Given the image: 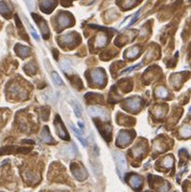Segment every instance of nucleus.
<instances>
[{
    "mask_svg": "<svg viewBox=\"0 0 191 192\" xmlns=\"http://www.w3.org/2000/svg\"><path fill=\"white\" fill-rule=\"evenodd\" d=\"M71 172L78 180H85L87 178V172L85 171V169L82 167L81 165L76 164V163L71 164Z\"/></svg>",
    "mask_w": 191,
    "mask_h": 192,
    "instance_id": "obj_1",
    "label": "nucleus"
},
{
    "mask_svg": "<svg viewBox=\"0 0 191 192\" xmlns=\"http://www.w3.org/2000/svg\"><path fill=\"white\" fill-rule=\"evenodd\" d=\"M114 156H115V161H116V164H117L118 170L122 173L127 167L126 159H124V155L120 153H114Z\"/></svg>",
    "mask_w": 191,
    "mask_h": 192,
    "instance_id": "obj_2",
    "label": "nucleus"
},
{
    "mask_svg": "<svg viewBox=\"0 0 191 192\" xmlns=\"http://www.w3.org/2000/svg\"><path fill=\"white\" fill-rule=\"evenodd\" d=\"M88 113L90 114L94 117H102V118H106V113L105 111H103L102 109L97 106H90L88 109Z\"/></svg>",
    "mask_w": 191,
    "mask_h": 192,
    "instance_id": "obj_3",
    "label": "nucleus"
},
{
    "mask_svg": "<svg viewBox=\"0 0 191 192\" xmlns=\"http://www.w3.org/2000/svg\"><path fill=\"white\" fill-rule=\"evenodd\" d=\"M55 129L56 131H57L58 135H59L61 139L63 140H68V135L67 133H66L65 129H63V127H62L61 125V121H59V118H56V120H55Z\"/></svg>",
    "mask_w": 191,
    "mask_h": 192,
    "instance_id": "obj_4",
    "label": "nucleus"
},
{
    "mask_svg": "<svg viewBox=\"0 0 191 192\" xmlns=\"http://www.w3.org/2000/svg\"><path fill=\"white\" fill-rule=\"evenodd\" d=\"M71 129H72V131L74 132V134L76 135V137L78 139V141L81 142L82 145H83V146H86V145H87V142H86L85 137H84L82 130H81V129H78V128H76L74 125H71Z\"/></svg>",
    "mask_w": 191,
    "mask_h": 192,
    "instance_id": "obj_5",
    "label": "nucleus"
},
{
    "mask_svg": "<svg viewBox=\"0 0 191 192\" xmlns=\"http://www.w3.org/2000/svg\"><path fill=\"white\" fill-rule=\"evenodd\" d=\"M129 141H130L129 133H127V132L122 131V132H120L119 134H118V136H117V145L124 146V145H126L127 143H129Z\"/></svg>",
    "mask_w": 191,
    "mask_h": 192,
    "instance_id": "obj_6",
    "label": "nucleus"
},
{
    "mask_svg": "<svg viewBox=\"0 0 191 192\" xmlns=\"http://www.w3.org/2000/svg\"><path fill=\"white\" fill-rule=\"evenodd\" d=\"M126 104L129 109L135 111V109H138L141 106V99L140 98H132V99L127 100Z\"/></svg>",
    "mask_w": 191,
    "mask_h": 192,
    "instance_id": "obj_7",
    "label": "nucleus"
},
{
    "mask_svg": "<svg viewBox=\"0 0 191 192\" xmlns=\"http://www.w3.org/2000/svg\"><path fill=\"white\" fill-rule=\"evenodd\" d=\"M91 77L94 83H97V84H102L104 81V75L100 70H94V71H92Z\"/></svg>",
    "mask_w": 191,
    "mask_h": 192,
    "instance_id": "obj_8",
    "label": "nucleus"
},
{
    "mask_svg": "<svg viewBox=\"0 0 191 192\" xmlns=\"http://www.w3.org/2000/svg\"><path fill=\"white\" fill-rule=\"evenodd\" d=\"M129 183L131 185V187H133L134 189H138V188H140L142 186V179L138 175H132L130 176Z\"/></svg>",
    "mask_w": 191,
    "mask_h": 192,
    "instance_id": "obj_9",
    "label": "nucleus"
},
{
    "mask_svg": "<svg viewBox=\"0 0 191 192\" xmlns=\"http://www.w3.org/2000/svg\"><path fill=\"white\" fill-rule=\"evenodd\" d=\"M54 5H55L54 0H41V9L44 10L46 13L51 9H53Z\"/></svg>",
    "mask_w": 191,
    "mask_h": 192,
    "instance_id": "obj_10",
    "label": "nucleus"
},
{
    "mask_svg": "<svg viewBox=\"0 0 191 192\" xmlns=\"http://www.w3.org/2000/svg\"><path fill=\"white\" fill-rule=\"evenodd\" d=\"M15 52H16L21 57H26V56L29 55L30 51L27 46H24V45H16V47H15Z\"/></svg>",
    "mask_w": 191,
    "mask_h": 192,
    "instance_id": "obj_11",
    "label": "nucleus"
},
{
    "mask_svg": "<svg viewBox=\"0 0 191 192\" xmlns=\"http://www.w3.org/2000/svg\"><path fill=\"white\" fill-rule=\"evenodd\" d=\"M106 41H107L106 35H104V33H100V35L97 37V39H96V46H98V47L104 46V45L106 44Z\"/></svg>",
    "mask_w": 191,
    "mask_h": 192,
    "instance_id": "obj_12",
    "label": "nucleus"
},
{
    "mask_svg": "<svg viewBox=\"0 0 191 192\" xmlns=\"http://www.w3.org/2000/svg\"><path fill=\"white\" fill-rule=\"evenodd\" d=\"M60 68L65 72H71L72 71V63L68 59H62L60 61Z\"/></svg>",
    "mask_w": 191,
    "mask_h": 192,
    "instance_id": "obj_13",
    "label": "nucleus"
},
{
    "mask_svg": "<svg viewBox=\"0 0 191 192\" xmlns=\"http://www.w3.org/2000/svg\"><path fill=\"white\" fill-rule=\"evenodd\" d=\"M58 22H59V25L61 26V27H67L70 24V19L66 14H61V15L58 17Z\"/></svg>",
    "mask_w": 191,
    "mask_h": 192,
    "instance_id": "obj_14",
    "label": "nucleus"
},
{
    "mask_svg": "<svg viewBox=\"0 0 191 192\" xmlns=\"http://www.w3.org/2000/svg\"><path fill=\"white\" fill-rule=\"evenodd\" d=\"M10 93L14 96H21L24 93V90L19 85H12L11 87H10Z\"/></svg>",
    "mask_w": 191,
    "mask_h": 192,
    "instance_id": "obj_15",
    "label": "nucleus"
},
{
    "mask_svg": "<svg viewBox=\"0 0 191 192\" xmlns=\"http://www.w3.org/2000/svg\"><path fill=\"white\" fill-rule=\"evenodd\" d=\"M41 136H42V139H43V141L46 142V143H51V142L53 141V137L49 135V129H47V127H44L43 131H42Z\"/></svg>",
    "mask_w": 191,
    "mask_h": 192,
    "instance_id": "obj_16",
    "label": "nucleus"
},
{
    "mask_svg": "<svg viewBox=\"0 0 191 192\" xmlns=\"http://www.w3.org/2000/svg\"><path fill=\"white\" fill-rule=\"evenodd\" d=\"M52 77H53V79H54V83H55L57 86H63L65 85V83H63L62 79L60 77V75L58 74L57 72H55V71L52 72Z\"/></svg>",
    "mask_w": 191,
    "mask_h": 192,
    "instance_id": "obj_17",
    "label": "nucleus"
},
{
    "mask_svg": "<svg viewBox=\"0 0 191 192\" xmlns=\"http://www.w3.org/2000/svg\"><path fill=\"white\" fill-rule=\"evenodd\" d=\"M0 14H2L5 17L10 15V8L5 2H0Z\"/></svg>",
    "mask_w": 191,
    "mask_h": 192,
    "instance_id": "obj_18",
    "label": "nucleus"
},
{
    "mask_svg": "<svg viewBox=\"0 0 191 192\" xmlns=\"http://www.w3.org/2000/svg\"><path fill=\"white\" fill-rule=\"evenodd\" d=\"M72 107H73L75 115L77 116V117H82V109L81 106H80V103L76 101H73L72 102Z\"/></svg>",
    "mask_w": 191,
    "mask_h": 192,
    "instance_id": "obj_19",
    "label": "nucleus"
},
{
    "mask_svg": "<svg viewBox=\"0 0 191 192\" xmlns=\"http://www.w3.org/2000/svg\"><path fill=\"white\" fill-rule=\"evenodd\" d=\"M37 23H38V25L40 26V28H41V30H42V32H43V35L46 37V35H49V28H47L46 24L44 23V22L42 21V19H40L37 21Z\"/></svg>",
    "mask_w": 191,
    "mask_h": 192,
    "instance_id": "obj_20",
    "label": "nucleus"
},
{
    "mask_svg": "<svg viewBox=\"0 0 191 192\" xmlns=\"http://www.w3.org/2000/svg\"><path fill=\"white\" fill-rule=\"evenodd\" d=\"M61 42L65 44H72L74 42V38H73V35L72 33H69V35H66L62 37L61 39Z\"/></svg>",
    "mask_w": 191,
    "mask_h": 192,
    "instance_id": "obj_21",
    "label": "nucleus"
},
{
    "mask_svg": "<svg viewBox=\"0 0 191 192\" xmlns=\"http://www.w3.org/2000/svg\"><path fill=\"white\" fill-rule=\"evenodd\" d=\"M26 24H27V26H28V28H29V31H30V33H31V35H32L33 38H35L37 41H39L40 40V38H39V35H38V32L36 31V29L32 27V26L30 25L29 23L27 22V19H26Z\"/></svg>",
    "mask_w": 191,
    "mask_h": 192,
    "instance_id": "obj_22",
    "label": "nucleus"
},
{
    "mask_svg": "<svg viewBox=\"0 0 191 192\" xmlns=\"http://www.w3.org/2000/svg\"><path fill=\"white\" fill-rule=\"evenodd\" d=\"M156 95L160 98H165V97H168V90H166L165 88L160 87L156 90Z\"/></svg>",
    "mask_w": 191,
    "mask_h": 192,
    "instance_id": "obj_23",
    "label": "nucleus"
},
{
    "mask_svg": "<svg viewBox=\"0 0 191 192\" xmlns=\"http://www.w3.org/2000/svg\"><path fill=\"white\" fill-rule=\"evenodd\" d=\"M138 52H140V49H138V47H132V49H130L129 51L127 52V56L130 57V58H133L138 55Z\"/></svg>",
    "mask_w": 191,
    "mask_h": 192,
    "instance_id": "obj_24",
    "label": "nucleus"
},
{
    "mask_svg": "<svg viewBox=\"0 0 191 192\" xmlns=\"http://www.w3.org/2000/svg\"><path fill=\"white\" fill-rule=\"evenodd\" d=\"M63 153H67L68 156H70V157H73L74 155H75V149H74V147L73 146H67V147H65V148H63Z\"/></svg>",
    "mask_w": 191,
    "mask_h": 192,
    "instance_id": "obj_25",
    "label": "nucleus"
},
{
    "mask_svg": "<svg viewBox=\"0 0 191 192\" xmlns=\"http://www.w3.org/2000/svg\"><path fill=\"white\" fill-rule=\"evenodd\" d=\"M143 153H144V147H143V146H135L133 148V155L135 156V157L142 156Z\"/></svg>",
    "mask_w": 191,
    "mask_h": 192,
    "instance_id": "obj_26",
    "label": "nucleus"
},
{
    "mask_svg": "<svg viewBox=\"0 0 191 192\" xmlns=\"http://www.w3.org/2000/svg\"><path fill=\"white\" fill-rule=\"evenodd\" d=\"M180 133H182V135L184 137H187V136H189V135L191 134V129H190L189 127H187V126H186V127H184V128L182 129Z\"/></svg>",
    "mask_w": 191,
    "mask_h": 192,
    "instance_id": "obj_27",
    "label": "nucleus"
},
{
    "mask_svg": "<svg viewBox=\"0 0 191 192\" xmlns=\"http://www.w3.org/2000/svg\"><path fill=\"white\" fill-rule=\"evenodd\" d=\"M142 65H143V63H138V65H135V66H133V67H130V68H128V69L124 70V71L121 72V74H126V73H129V72L133 71V70H135V69H138V68H141V67H142Z\"/></svg>",
    "mask_w": 191,
    "mask_h": 192,
    "instance_id": "obj_28",
    "label": "nucleus"
},
{
    "mask_svg": "<svg viewBox=\"0 0 191 192\" xmlns=\"http://www.w3.org/2000/svg\"><path fill=\"white\" fill-rule=\"evenodd\" d=\"M25 2H26V5H27L28 9H29L30 11H33V10H35V8H36L35 0H25Z\"/></svg>",
    "mask_w": 191,
    "mask_h": 192,
    "instance_id": "obj_29",
    "label": "nucleus"
},
{
    "mask_svg": "<svg viewBox=\"0 0 191 192\" xmlns=\"http://www.w3.org/2000/svg\"><path fill=\"white\" fill-rule=\"evenodd\" d=\"M25 71L26 72H28V73H33V72L36 71V68H35V66L33 65H31V63H29V65H27L25 68Z\"/></svg>",
    "mask_w": 191,
    "mask_h": 192,
    "instance_id": "obj_30",
    "label": "nucleus"
},
{
    "mask_svg": "<svg viewBox=\"0 0 191 192\" xmlns=\"http://www.w3.org/2000/svg\"><path fill=\"white\" fill-rule=\"evenodd\" d=\"M27 175H26V178L28 179L29 181H36L37 179H36V175L33 173H26Z\"/></svg>",
    "mask_w": 191,
    "mask_h": 192,
    "instance_id": "obj_31",
    "label": "nucleus"
},
{
    "mask_svg": "<svg viewBox=\"0 0 191 192\" xmlns=\"http://www.w3.org/2000/svg\"><path fill=\"white\" fill-rule=\"evenodd\" d=\"M172 164H173V159L171 157H168L165 160H164V165H165L166 167H172Z\"/></svg>",
    "mask_w": 191,
    "mask_h": 192,
    "instance_id": "obj_32",
    "label": "nucleus"
},
{
    "mask_svg": "<svg viewBox=\"0 0 191 192\" xmlns=\"http://www.w3.org/2000/svg\"><path fill=\"white\" fill-rule=\"evenodd\" d=\"M170 189V186H169L168 183H164L162 185V187L160 188V192H168V190Z\"/></svg>",
    "mask_w": 191,
    "mask_h": 192,
    "instance_id": "obj_33",
    "label": "nucleus"
},
{
    "mask_svg": "<svg viewBox=\"0 0 191 192\" xmlns=\"http://www.w3.org/2000/svg\"><path fill=\"white\" fill-rule=\"evenodd\" d=\"M138 16H140V13L135 14V15H134V16L131 19V22H130V23H129V26H130V25H132V24H134V22H135L136 19H138Z\"/></svg>",
    "mask_w": 191,
    "mask_h": 192,
    "instance_id": "obj_34",
    "label": "nucleus"
}]
</instances>
